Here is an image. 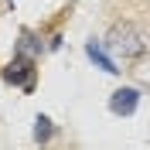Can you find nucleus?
Masks as SVG:
<instances>
[{
	"instance_id": "nucleus-6",
	"label": "nucleus",
	"mask_w": 150,
	"mask_h": 150,
	"mask_svg": "<svg viewBox=\"0 0 150 150\" xmlns=\"http://www.w3.org/2000/svg\"><path fill=\"white\" fill-rule=\"evenodd\" d=\"M133 75H137V82H140V85H147V89H150V55L137 58V68H133Z\"/></svg>"
},
{
	"instance_id": "nucleus-2",
	"label": "nucleus",
	"mask_w": 150,
	"mask_h": 150,
	"mask_svg": "<svg viewBox=\"0 0 150 150\" xmlns=\"http://www.w3.org/2000/svg\"><path fill=\"white\" fill-rule=\"evenodd\" d=\"M4 82H10V85H21L24 92H31L34 89V62L31 58H14L7 68H4Z\"/></svg>"
},
{
	"instance_id": "nucleus-7",
	"label": "nucleus",
	"mask_w": 150,
	"mask_h": 150,
	"mask_svg": "<svg viewBox=\"0 0 150 150\" xmlns=\"http://www.w3.org/2000/svg\"><path fill=\"white\" fill-rule=\"evenodd\" d=\"M34 51H41V41H34V34L24 31V34H21V55L28 58V55H34Z\"/></svg>"
},
{
	"instance_id": "nucleus-4",
	"label": "nucleus",
	"mask_w": 150,
	"mask_h": 150,
	"mask_svg": "<svg viewBox=\"0 0 150 150\" xmlns=\"http://www.w3.org/2000/svg\"><path fill=\"white\" fill-rule=\"evenodd\" d=\"M85 55L92 58V62L103 68V72H109V75H116V72H120V68H116V62H112V55H106L99 41H85Z\"/></svg>"
},
{
	"instance_id": "nucleus-1",
	"label": "nucleus",
	"mask_w": 150,
	"mask_h": 150,
	"mask_svg": "<svg viewBox=\"0 0 150 150\" xmlns=\"http://www.w3.org/2000/svg\"><path fill=\"white\" fill-rule=\"evenodd\" d=\"M106 48H109L112 58H123V62H137L150 51V41L137 24H112L109 34H106Z\"/></svg>"
},
{
	"instance_id": "nucleus-3",
	"label": "nucleus",
	"mask_w": 150,
	"mask_h": 150,
	"mask_svg": "<svg viewBox=\"0 0 150 150\" xmlns=\"http://www.w3.org/2000/svg\"><path fill=\"white\" fill-rule=\"evenodd\" d=\"M137 106H140V92L130 89V85H123L109 96V112H116V116H133Z\"/></svg>"
},
{
	"instance_id": "nucleus-5",
	"label": "nucleus",
	"mask_w": 150,
	"mask_h": 150,
	"mask_svg": "<svg viewBox=\"0 0 150 150\" xmlns=\"http://www.w3.org/2000/svg\"><path fill=\"white\" fill-rule=\"evenodd\" d=\"M51 137H55L51 120H48V116H38V120H34V140H38V143H48Z\"/></svg>"
}]
</instances>
